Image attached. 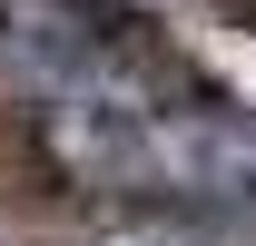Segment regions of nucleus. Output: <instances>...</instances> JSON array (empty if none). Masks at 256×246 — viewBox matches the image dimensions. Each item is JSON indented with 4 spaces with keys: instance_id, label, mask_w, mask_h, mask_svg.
<instances>
[{
    "instance_id": "f257e3e1",
    "label": "nucleus",
    "mask_w": 256,
    "mask_h": 246,
    "mask_svg": "<svg viewBox=\"0 0 256 246\" xmlns=\"http://www.w3.org/2000/svg\"><path fill=\"white\" fill-rule=\"evenodd\" d=\"M89 246H207L188 226V216H158V207H138V216H118L108 236H89Z\"/></svg>"
},
{
    "instance_id": "f03ea898",
    "label": "nucleus",
    "mask_w": 256,
    "mask_h": 246,
    "mask_svg": "<svg viewBox=\"0 0 256 246\" xmlns=\"http://www.w3.org/2000/svg\"><path fill=\"white\" fill-rule=\"evenodd\" d=\"M207 10H226L236 30H256V0H207Z\"/></svg>"
}]
</instances>
